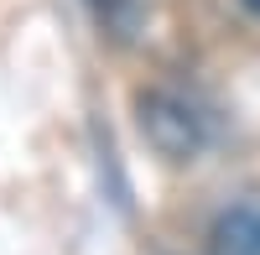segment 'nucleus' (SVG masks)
<instances>
[{
  "label": "nucleus",
  "instance_id": "obj_1",
  "mask_svg": "<svg viewBox=\"0 0 260 255\" xmlns=\"http://www.w3.org/2000/svg\"><path fill=\"white\" fill-rule=\"evenodd\" d=\"M213 255H260V198H240L213 219Z\"/></svg>",
  "mask_w": 260,
  "mask_h": 255
},
{
  "label": "nucleus",
  "instance_id": "obj_2",
  "mask_svg": "<svg viewBox=\"0 0 260 255\" xmlns=\"http://www.w3.org/2000/svg\"><path fill=\"white\" fill-rule=\"evenodd\" d=\"M245 6H250V11H255V16H260V0H245Z\"/></svg>",
  "mask_w": 260,
  "mask_h": 255
}]
</instances>
